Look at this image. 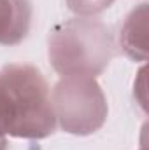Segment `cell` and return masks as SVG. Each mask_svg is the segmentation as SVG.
I'll list each match as a JSON object with an SVG mask.
<instances>
[{
	"instance_id": "5b68a950",
	"label": "cell",
	"mask_w": 149,
	"mask_h": 150,
	"mask_svg": "<svg viewBox=\"0 0 149 150\" xmlns=\"http://www.w3.org/2000/svg\"><path fill=\"white\" fill-rule=\"evenodd\" d=\"M119 45L130 59H148V4H140L126 16L119 32Z\"/></svg>"
},
{
	"instance_id": "52a82bcc",
	"label": "cell",
	"mask_w": 149,
	"mask_h": 150,
	"mask_svg": "<svg viewBox=\"0 0 149 150\" xmlns=\"http://www.w3.org/2000/svg\"><path fill=\"white\" fill-rule=\"evenodd\" d=\"M105 2H109V4H111V5H112V2H114V0H105Z\"/></svg>"
},
{
	"instance_id": "7a4b0ae2",
	"label": "cell",
	"mask_w": 149,
	"mask_h": 150,
	"mask_svg": "<svg viewBox=\"0 0 149 150\" xmlns=\"http://www.w3.org/2000/svg\"><path fill=\"white\" fill-rule=\"evenodd\" d=\"M116 54L111 30L98 19L77 16L56 25L47 37V56L62 77H98Z\"/></svg>"
},
{
	"instance_id": "277c9868",
	"label": "cell",
	"mask_w": 149,
	"mask_h": 150,
	"mask_svg": "<svg viewBox=\"0 0 149 150\" xmlns=\"http://www.w3.org/2000/svg\"><path fill=\"white\" fill-rule=\"evenodd\" d=\"M32 25L30 0H0V45L23 42Z\"/></svg>"
},
{
	"instance_id": "8992f818",
	"label": "cell",
	"mask_w": 149,
	"mask_h": 150,
	"mask_svg": "<svg viewBox=\"0 0 149 150\" xmlns=\"http://www.w3.org/2000/svg\"><path fill=\"white\" fill-rule=\"evenodd\" d=\"M0 150H7V142H5V138H0Z\"/></svg>"
},
{
	"instance_id": "3957f363",
	"label": "cell",
	"mask_w": 149,
	"mask_h": 150,
	"mask_svg": "<svg viewBox=\"0 0 149 150\" xmlns=\"http://www.w3.org/2000/svg\"><path fill=\"white\" fill-rule=\"evenodd\" d=\"M56 124L75 136L97 133L107 120V98L93 77H62L51 93Z\"/></svg>"
},
{
	"instance_id": "6da1fadb",
	"label": "cell",
	"mask_w": 149,
	"mask_h": 150,
	"mask_svg": "<svg viewBox=\"0 0 149 150\" xmlns=\"http://www.w3.org/2000/svg\"><path fill=\"white\" fill-rule=\"evenodd\" d=\"M56 117L44 75L32 65L0 70V138L42 140L54 133Z\"/></svg>"
},
{
	"instance_id": "ba28073f",
	"label": "cell",
	"mask_w": 149,
	"mask_h": 150,
	"mask_svg": "<svg viewBox=\"0 0 149 150\" xmlns=\"http://www.w3.org/2000/svg\"><path fill=\"white\" fill-rule=\"evenodd\" d=\"M140 150H146V147H142V149H140Z\"/></svg>"
}]
</instances>
